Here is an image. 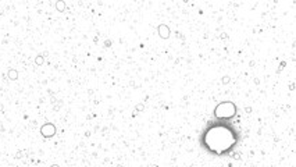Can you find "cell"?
Here are the masks:
<instances>
[{
  "instance_id": "obj_5",
  "label": "cell",
  "mask_w": 296,
  "mask_h": 167,
  "mask_svg": "<svg viewBox=\"0 0 296 167\" xmlns=\"http://www.w3.org/2000/svg\"><path fill=\"white\" fill-rule=\"evenodd\" d=\"M65 9H67V4H65L64 0H59V1H56V10H57V11L64 13Z\"/></svg>"
},
{
  "instance_id": "obj_4",
  "label": "cell",
  "mask_w": 296,
  "mask_h": 167,
  "mask_svg": "<svg viewBox=\"0 0 296 167\" xmlns=\"http://www.w3.org/2000/svg\"><path fill=\"white\" fill-rule=\"evenodd\" d=\"M157 32H159L160 38H163V39H168L170 38V34H171L170 28H168L166 24H160V25L157 26Z\"/></svg>"
},
{
  "instance_id": "obj_11",
  "label": "cell",
  "mask_w": 296,
  "mask_h": 167,
  "mask_svg": "<svg viewBox=\"0 0 296 167\" xmlns=\"http://www.w3.org/2000/svg\"><path fill=\"white\" fill-rule=\"evenodd\" d=\"M50 167H60V166H59V164H52Z\"/></svg>"
},
{
  "instance_id": "obj_8",
  "label": "cell",
  "mask_w": 296,
  "mask_h": 167,
  "mask_svg": "<svg viewBox=\"0 0 296 167\" xmlns=\"http://www.w3.org/2000/svg\"><path fill=\"white\" fill-rule=\"evenodd\" d=\"M229 81H231V78L228 77V75H225V77L223 78V81H221V82H223L224 85H227V84H228V82H229Z\"/></svg>"
},
{
  "instance_id": "obj_6",
  "label": "cell",
  "mask_w": 296,
  "mask_h": 167,
  "mask_svg": "<svg viewBox=\"0 0 296 167\" xmlns=\"http://www.w3.org/2000/svg\"><path fill=\"white\" fill-rule=\"evenodd\" d=\"M7 75H9V78L11 79V81H15V79L18 78V71L17 70H14V68H10L9 73H7Z\"/></svg>"
},
{
  "instance_id": "obj_1",
  "label": "cell",
  "mask_w": 296,
  "mask_h": 167,
  "mask_svg": "<svg viewBox=\"0 0 296 167\" xmlns=\"http://www.w3.org/2000/svg\"><path fill=\"white\" fill-rule=\"evenodd\" d=\"M236 142H238L236 132L229 125L221 124V123L210 125L202 137L203 146L215 156L229 153L236 145Z\"/></svg>"
},
{
  "instance_id": "obj_10",
  "label": "cell",
  "mask_w": 296,
  "mask_h": 167,
  "mask_svg": "<svg viewBox=\"0 0 296 167\" xmlns=\"http://www.w3.org/2000/svg\"><path fill=\"white\" fill-rule=\"evenodd\" d=\"M232 157L236 159V160H240V154L239 153H232Z\"/></svg>"
},
{
  "instance_id": "obj_3",
  "label": "cell",
  "mask_w": 296,
  "mask_h": 167,
  "mask_svg": "<svg viewBox=\"0 0 296 167\" xmlns=\"http://www.w3.org/2000/svg\"><path fill=\"white\" fill-rule=\"evenodd\" d=\"M40 135L43 138H52L56 135V127L52 123H45L40 127Z\"/></svg>"
},
{
  "instance_id": "obj_7",
  "label": "cell",
  "mask_w": 296,
  "mask_h": 167,
  "mask_svg": "<svg viewBox=\"0 0 296 167\" xmlns=\"http://www.w3.org/2000/svg\"><path fill=\"white\" fill-rule=\"evenodd\" d=\"M43 63H45V57H43L42 54H39V56L35 57V64L36 65H42Z\"/></svg>"
},
{
  "instance_id": "obj_9",
  "label": "cell",
  "mask_w": 296,
  "mask_h": 167,
  "mask_svg": "<svg viewBox=\"0 0 296 167\" xmlns=\"http://www.w3.org/2000/svg\"><path fill=\"white\" fill-rule=\"evenodd\" d=\"M135 109H136L138 111H141V110H143V109H145V106H143L142 103H139V104H136V107H135Z\"/></svg>"
},
{
  "instance_id": "obj_2",
  "label": "cell",
  "mask_w": 296,
  "mask_h": 167,
  "mask_svg": "<svg viewBox=\"0 0 296 167\" xmlns=\"http://www.w3.org/2000/svg\"><path fill=\"white\" fill-rule=\"evenodd\" d=\"M238 107L234 102H221L214 109V117L217 120H231L236 116Z\"/></svg>"
}]
</instances>
